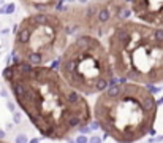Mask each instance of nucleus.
<instances>
[{"label":"nucleus","mask_w":163,"mask_h":143,"mask_svg":"<svg viewBox=\"0 0 163 143\" xmlns=\"http://www.w3.org/2000/svg\"><path fill=\"white\" fill-rule=\"evenodd\" d=\"M89 143H102V138H100L98 135H92V137L89 138Z\"/></svg>","instance_id":"obj_12"},{"label":"nucleus","mask_w":163,"mask_h":143,"mask_svg":"<svg viewBox=\"0 0 163 143\" xmlns=\"http://www.w3.org/2000/svg\"><path fill=\"white\" fill-rule=\"evenodd\" d=\"M29 143H40V140L38 138H32V140H29Z\"/></svg>","instance_id":"obj_16"},{"label":"nucleus","mask_w":163,"mask_h":143,"mask_svg":"<svg viewBox=\"0 0 163 143\" xmlns=\"http://www.w3.org/2000/svg\"><path fill=\"white\" fill-rule=\"evenodd\" d=\"M90 130H97V129H100V126H98V122H90Z\"/></svg>","instance_id":"obj_15"},{"label":"nucleus","mask_w":163,"mask_h":143,"mask_svg":"<svg viewBox=\"0 0 163 143\" xmlns=\"http://www.w3.org/2000/svg\"><path fill=\"white\" fill-rule=\"evenodd\" d=\"M24 5L33 6V10H37L38 13H48V10L56 6V2L54 0H49V2H40V0H37V2H24Z\"/></svg>","instance_id":"obj_7"},{"label":"nucleus","mask_w":163,"mask_h":143,"mask_svg":"<svg viewBox=\"0 0 163 143\" xmlns=\"http://www.w3.org/2000/svg\"><path fill=\"white\" fill-rule=\"evenodd\" d=\"M57 62L64 81L83 95L102 94L116 76L108 49L97 37L87 33L68 43Z\"/></svg>","instance_id":"obj_4"},{"label":"nucleus","mask_w":163,"mask_h":143,"mask_svg":"<svg viewBox=\"0 0 163 143\" xmlns=\"http://www.w3.org/2000/svg\"><path fill=\"white\" fill-rule=\"evenodd\" d=\"M2 138H5V132H3L2 129H0V140H2Z\"/></svg>","instance_id":"obj_17"},{"label":"nucleus","mask_w":163,"mask_h":143,"mask_svg":"<svg viewBox=\"0 0 163 143\" xmlns=\"http://www.w3.org/2000/svg\"><path fill=\"white\" fill-rule=\"evenodd\" d=\"M75 143H89V138L86 137V135H78Z\"/></svg>","instance_id":"obj_10"},{"label":"nucleus","mask_w":163,"mask_h":143,"mask_svg":"<svg viewBox=\"0 0 163 143\" xmlns=\"http://www.w3.org/2000/svg\"><path fill=\"white\" fill-rule=\"evenodd\" d=\"M3 10H5V14H13L14 10H16V5H14V3H8Z\"/></svg>","instance_id":"obj_8"},{"label":"nucleus","mask_w":163,"mask_h":143,"mask_svg":"<svg viewBox=\"0 0 163 143\" xmlns=\"http://www.w3.org/2000/svg\"><path fill=\"white\" fill-rule=\"evenodd\" d=\"M130 3V10L138 19L147 26L163 29V0H135Z\"/></svg>","instance_id":"obj_6"},{"label":"nucleus","mask_w":163,"mask_h":143,"mask_svg":"<svg viewBox=\"0 0 163 143\" xmlns=\"http://www.w3.org/2000/svg\"><path fill=\"white\" fill-rule=\"evenodd\" d=\"M157 107V99L146 86L127 81L108 88L97 97L94 118L117 143H135L154 129Z\"/></svg>","instance_id":"obj_3"},{"label":"nucleus","mask_w":163,"mask_h":143,"mask_svg":"<svg viewBox=\"0 0 163 143\" xmlns=\"http://www.w3.org/2000/svg\"><path fill=\"white\" fill-rule=\"evenodd\" d=\"M13 119H14L16 124H19V122H21V113H18V111H16V113L13 115Z\"/></svg>","instance_id":"obj_14"},{"label":"nucleus","mask_w":163,"mask_h":143,"mask_svg":"<svg viewBox=\"0 0 163 143\" xmlns=\"http://www.w3.org/2000/svg\"><path fill=\"white\" fill-rule=\"evenodd\" d=\"M6 107H8V110H10V111H14V113H16V105H14V102H10V100H8Z\"/></svg>","instance_id":"obj_13"},{"label":"nucleus","mask_w":163,"mask_h":143,"mask_svg":"<svg viewBox=\"0 0 163 143\" xmlns=\"http://www.w3.org/2000/svg\"><path fill=\"white\" fill-rule=\"evenodd\" d=\"M8 83L18 105L43 137L67 138L73 129L89 124L92 118L86 97L70 88L57 70L32 67L27 62L11 65Z\"/></svg>","instance_id":"obj_1"},{"label":"nucleus","mask_w":163,"mask_h":143,"mask_svg":"<svg viewBox=\"0 0 163 143\" xmlns=\"http://www.w3.org/2000/svg\"><path fill=\"white\" fill-rule=\"evenodd\" d=\"M0 14H5V10H2V8H0Z\"/></svg>","instance_id":"obj_19"},{"label":"nucleus","mask_w":163,"mask_h":143,"mask_svg":"<svg viewBox=\"0 0 163 143\" xmlns=\"http://www.w3.org/2000/svg\"><path fill=\"white\" fill-rule=\"evenodd\" d=\"M16 143H29V138L25 137L24 134H19L18 137H16V140H14Z\"/></svg>","instance_id":"obj_9"},{"label":"nucleus","mask_w":163,"mask_h":143,"mask_svg":"<svg viewBox=\"0 0 163 143\" xmlns=\"http://www.w3.org/2000/svg\"><path fill=\"white\" fill-rule=\"evenodd\" d=\"M14 38V51L21 60L29 54H38L43 64H52L62 56L67 43L64 21L54 13H33L19 24Z\"/></svg>","instance_id":"obj_5"},{"label":"nucleus","mask_w":163,"mask_h":143,"mask_svg":"<svg viewBox=\"0 0 163 143\" xmlns=\"http://www.w3.org/2000/svg\"><path fill=\"white\" fill-rule=\"evenodd\" d=\"M67 143H75V140H71V138H68V140H67Z\"/></svg>","instance_id":"obj_18"},{"label":"nucleus","mask_w":163,"mask_h":143,"mask_svg":"<svg viewBox=\"0 0 163 143\" xmlns=\"http://www.w3.org/2000/svg\"><path fill=\"white\" fill-rule=\"evenodd\" d=\"M108 53L114 75L128 83L149 86L163 81V29L122 21L111 29Z\"/></svg>","instance_id":"obj_2"},{"label":"nucleus","mask_w":163,"mask_h":143,"mask_svg":"<svg viewBox=\"0 0 163 143\" xmlns=\"http://www.w3.org/2000/svg\"><path fill=\"white\" fill-rule=\"evenodd\" d=\"M79 130H81V135H84V134H90V132H92V130H90V127H89V124L81 126V127H79Z\"/></svg>","instance_id":"obj_11"}]
</instances>
